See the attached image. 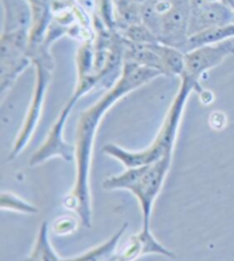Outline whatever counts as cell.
Instances as JSON below:
<instances>
[{
	"label": "cell",
	"instance_id": "6da1fadb",
	"mask_svg": "<svg viewBox=\"0 0 234 261\" xmlns=\"http://www.w3.org/2000/svg\"><path fill=\"white\" fill-rule=\"evenodd\" d=\"M162 76L158 70L142 65L124 62L123 73L112 87L100 100L83 110L79 116L76 141H74V163H76V179L74 185L63 200L64 206L77 214L83 226H92V202L90 189V171L94 141L101 120L115 102L129 93Z\"/></svg>",
	"mask_w": 234,
	"mask_h": 261
},
{
	"label": "cell",
	"instance_id": "7a4b0ae2",
	"mask_svg": "<svg viewBox=\"0 0 234 261\" xmlns=\"http://www.w3.org/2000/svg\"><path fill=\"white\" fill-rule=\"evenodd\" d=\"M172 156L174 155L166 156L151 164L126 169L123 173L109 176L103 181V188L105 190H127L137 199L142 213V227L137 236L143 243L147 254H159L171 259L175 258V254L156 239L150 222L153 205L165 184Z\"/></svg>",
	"mask_w": 234,
	"mask_h": 261
},
{
	"label": "cell",
	"instance_id": "3957f363",
	"mask_svg": "<svg viewBox=\"0 0 234 261\" xmlns=\"http://www.w3.org/2000/svg\"><path fill=\"white\" fill-rule=\"evenodd\" d=\"M180 79V88L167 111L165 120H163L160 129L158 130L156 139L147 149L139 151H132L126 150L118 144L107 143L103 147V152L120 162L126 169L151 164V163L161 160L163 157L174 155L177 133H179L187 99H189L191 93L202 92V88L200 85L201 79L192 77L186 73L182 74Z\"/></svg>",
	"mask_w": 234,
	"mask_h": 261
},
{
	"label": "cell",
	"instance_id": "277c9868",
	"mask_svg": "<svg viewBox=\"0 0 234 261\" xmlns=\"http://www.w3.org/2000/svg\"><path fill=\"white\" fill-rule=\"evenodd\" d=\"M51 46L53 45L43 41L40 47L29 57L36 70L34 92H32L31 101L26 111L25 118L23 120L21 129L18 130L11 152H9L8 161H14L17 156H20V153L24 150L27 143L30 142L32 135H34L37 126H38L46 93L48 90L51 78H53V72L55 69V60L50 53Z\"/></svg>",
	"mask_w": 234,
	"mask_h": 261
},
{
	"label": "cell",
	"instance_id": "5b68a950",
	"mask_svg": "<svg viewBox=\"0 0 234 261\" xmlns=\"http://www.w3.org/2000/svg\"><path fill=\"white\" fill-rule=\"evenodd\" d=\"M100 86V82L96 76H79L77 78L76 87L70 95L68 101L65 102L63 108L61 109L57 118L51 125L48 134H47L44 142L37 149L31 156L29 164L30 166H38L44 164L45 162L51 160V158H61L68 163L74 161V153L76 148L74 144H70L64 139V127L68 122V118L73 107L77 105V102L85 96L87 93H90L94 88Z\"/></svg>",
	"mask_w": 234,
	"mask_h": 261
},
{
	"label": "cell",
	"instance_id": "8992f818",
	"mask_svg": "<svg viewBox=\"0 0 234 261\" xmlns=\"http://www.w3.org/2000/svg\"><path fill=\"white\" fill-rule=\"evenodd\" d=\"M29 31L21 30L0 36V93L2 97L16 79L32 64L27 55Z\"/></svg>",
	"mask_w": 234,
	"mask_h": 261
},
{
	"label": "cell",
	"instance_id": "52a82bcc",
	"mask_svg": "<svg viewBox=\"0 0 234 261\" xmlns=\"http://www.w3.org/2000/svg\"><path fill=\"white\" fill-rule=\"evenodd\" d=\"M191 16L190 0H175L165 13H161L157 30L158 43L170 46L185 53L189 40Z\"/></svg>",
	"mask_w": 234,
	"mask_h": 261
},
{
	"label": "cell",
	"instance_id": "ba28073f",
	"mask_svg": "<svg viewBox=\"0 0 234 261\" xmlns=\"http://www.w3.org/2000/svg\"><path fill=\"white\" fill-rule=\"evenodd\" d=\"M233 54L234 43L232 40L190 50L185 53V69L183 73L201 79L204 73L218 67L224 60Z\"/></svg>",
	"mask_w": 234,
	"mask_h": 261
},
{
	"label": "cell",
	"instance_id": "9c48e42d",
	"mask_svg": "<svg viewBox=\"0 0 234 261\" xmlns=\"http://www.w3.org/2000/svg\"><path fill=\"white\" fill-rule=\"evenodd\" d=\"M234 23V13L219 0L191 4L189 36Z\"/></svg>",
	"mask_w": 234,
	"mask_h": 261
},
{
	"label": "cell",
	"instance_id": "30bf717a",
	"mask_svg": "<svg viewBox=\"0 0 234 261\" xmlns=\"http://www.w3.org/2000/svg\"><path fill=\"white\" fill-rule=\"evenodd\" d=\"M31 7V27L29 30L27 55L35 53L45 39L49 25L53 22L54 0H27Z\"/></svg>",
	"mask_w": 234,
	"mask_h": 261
},
{
	"label": "cell",
	"instance_id": "8fae6325",
	"mask_svg": "<svg viewBox=\"0 0 234 261\" xmlns=\"http://www.w3.org/2000/svg\"><path fill=\"white\" fill-rule=\"evenodd\" d=\"M3 30L2 34H9L21 30H30L31 7L27 0H2Z\"/></svg>",
	"mask_w": 234,
	"mask_h": 261
},
{
	"label": "cell",
	"instance_id": "7c38bea8",
	"mask_svg": "<svg viewBox=\"0 0 234 261\" xmlns=\"http://www.w3.org/2000/svg\"><path fill=\"white\" fill-rule=\"evenodd\" d=\"M2 210H8V211L22 213V214H35L38 212V208L34 205L25 202L24 199L18 197L9 192L2 193Z\"/></svg>",
	"mask_w": 234,
	"mask_h": 261
},
{
	"label": "cell",
	"instance_id": "4fadbf2b",
	"mask_svg": "<svg viewBox=\"0 0 234 261\" xmlns=\"http://www.w3.org/2000/svg\"><path fill=\"white\" fill-rule=\"evenodd\" d=\"M119 34L124 37L125 39L132 43L137 44H149V43H158L156 37L149 30L148 27H145L143 23L133 25L124 31H120Z\"/></svg>",
	"mask_w": 234,
	"mask_h": 261
},
{
	"label": "cell",
	"instance_id": "5bb4252c",
	"mask_svg": "<svg viewBox=\"0 0 234 261\" xmlns=\"http://www.w3.org/2000/svg\"><path fill=\"white\" fill-rule=\"evenodd\" d=\"M149 0H118L115 4H123V5H133V6H143L147 4Z\"/></svg>",
	"mask_w": 234,
	"mask_h": 261
},
{
	"label": "cell",
	"instance_id": "9a60e30c",
	"mask_svg": "<svg viewBox=\"0 0 234 261\" xmlns=\"http://www.w3.org/2000/svg\"><path fill=\"white\" fill-rule=\"evenodd\" d=\"M168 2H170V3H174V2H175V0H168Z\"/></svg>",
	"mask_w": 234,
	"mask_h": 261
},
{
	"label": "cell",
	"instance_id": "2e32d148",
	"mask_svg": "<svg viewBox=\"0 0 234 261\" xmlns=\"http://www.w3.org/2000/svg\"><path fill=\"white\" fill-rule=\"evenodd\" d=\"M69 2H71V3H74V2H76V0H69Z\"/></svg>",
	"mask_w": 234,
	"mask_h": 261
},
{
	"label": "cell",
	"instance_id": "e0dca14e",
	"mask_svg": "<svg viewBox=\"0 0 234 261\" xmlns=\"http://www.w3.org/2000/svg\"><path fill=\"white\" fill-rule=\"evenodd\" d=\"M113 2H114V3H116V2H118V0H113Z\"/></svg>",
	"mask_w": 234,
	"mask_h": 261
}]
</instances>
